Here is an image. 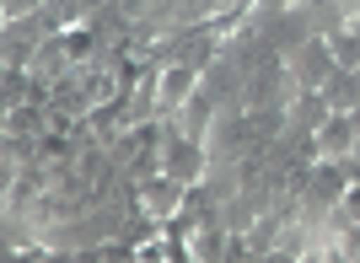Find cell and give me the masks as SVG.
Returning <instances> with one entry per match:
<instances>
[{
	"instance_id": "1",
	"label": "cell",
	"mask_w": 360,
	"mask_h": 263,
	"mask_svg": "<svg viewBox=\"0 0 360 263\" xmlns=\"http://www.w3.org/2000/svg\"><path fill=\"white\" fill-rule=\"evenodd\" d=\"M345 210H349V220H360V188H355V193L345 199Z\"/></svg>"
}]
</instances>
